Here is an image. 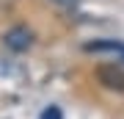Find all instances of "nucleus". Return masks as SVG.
Returning <instances> with one entry per match:
<instances>
[{"mask_svg": "<svg viewBox=\"0 0 124 119\" xmlns=\"http://www.w3.org/2000/svg\"><path fill=\"white\" fill-rule=\"evenodd\" d=\"M3 44L8 50H14V53H25V50L33 44V33L28 31L25 25H17V28H11V31H6Z\"/></svg>", "mask_w": 124, "mask_h": 119, "instance_id": "f257e3e1", "label": "nucleus"}, {"mask_svg": "<svg viewBox=\"0 0 124 119\" xmlns=\"http://www.w3.org/2000/svg\"><path fill=\"white\" fill-rule=\"evenodd\" d=\"M85 53H113L124 61V42H113V39H105V42H88L85 44Z\"/></svg>", "mask_w": 124, "mask_h": 119, "instance_id": "f03ea898", "label": "nucleus"}, {"mask_svg": "<svg viewBox=\"0 0 124 119\" xmlns=\"http://www.w3.org/2000/svg\"><path fill=\"white\" fill-rule=\"evenodd\" d=\"M99 80L108 89H119V92H124V72L116 69V66H102V69H99Z\"/></svg>", "mask_w": 124, "mask_h": 119, "instance_id": "7ed1b4c3", "label": "nucleus"}, {"mask_svg": "<svg viewBox=\"0 0 124 119\" xmlns=\"http://www.w3.org/2000/svg\"><path fill=\"white\" fill-rule=\"evenodd\" d=\"M41 119H63V116H61V108H58V105L44 108V111H41Z\"/></svg>", "mask_w": 124, "mask_h": 119, "instance_id": "20e7f679", "label": "nucleus"}, {"mask_svg": "<svg viewBox=\"0 0 124 119\" xmlns=\"http://www.w3.org/2000/svg\"><path fill=\"white\" fill-rule=\"evenodd\" d=\"M53 3H58V6H77L80 0H53Z\"/></svg>", "mask_w": 124, "mask_h": 119, "instance_id": "39448f33", "label": "nucleus"}]
</instances>
